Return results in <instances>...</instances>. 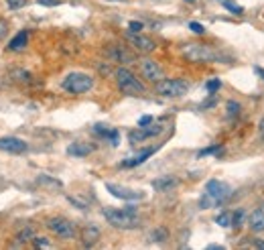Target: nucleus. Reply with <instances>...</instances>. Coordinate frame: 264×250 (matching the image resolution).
Masks as SVG:
<instances>
[{"mask_svg": "<svg viewBox=\"0 0 264 250\" xmlns=\"http://www.w3.org/2000/svg\"><path fill=\"white\" fill-rule=\"evenodd\" d=\"M7 5H9L11 11H19V9H23L27 5V0H7Z\"/></svg>", "mask_w": 264, "mask_h": 250, "instance_id": "32", "label": "nucleus"}, {"mask_svg": "<svg viewBox=\"0 0 264 250\" xmlns=\"http://www.w3.org/2000/svg\"><path fill=\"white\" fill-rule=\"evenodd\" d=\"M207 248H209V250H222V248H224V246H219V244H209V246H207Z\"/></svg>", "mask_w": 264, "mask_h": 250, "instance_id": "39", "label": "nucleus"}, {"mask_svg": "<svg viewBox=\"0 0 264 250\" xmlns=\"http://www.w3.org/2000/svg\"><path fill=\"white\" fill-rule=\"evenodd\" d=\"M27 45H29V33H27V31H21V33H17V35L11 39L9 49H11V51H23Z\"/></svg>", "mask_w": 264, "mask_h": 250, "instance_id": "17", "label": "nucleus"}, {"mask_svg": "<svg viewBox=\"0 0 264 250\" xmlns=\"http://www.w3.org/2000/svg\"><path fill=\"white\" fill-rule=\"evenodd\" d=\"M175 185H177V179L171 177V175H165V177H159V179L153 181V189H157V191H169Z\"/></svg>", "mask_w": 264, "mask_h": 250, "instance_id": "20", "label": "nucleus"}, {"mask_svg": "<svg viewBox=\"0 0 264 250\" xmlns=\"http://www.w3.org/2000/svg\"><path fill=\"white\" fill-rule=\"evenodd\" d=\"M238 114H240V104H238L236 100H230V102H228V116H230V118H236Z\"/></svg>", "mask_w": 264, "mask_h": 250, "instance_id": "25", "label": "nucleus"}, {"mask_svg": "<svg viewBox=\"0 0 264 250\" xmlns=\"http://www.w3.org/2000/svg\"><path fill=\"white\" fill-rule=\"evenodd\" d=\"M149 238H151V242H165L169 238V232H167V228H155Z\"/></svg>", "mask_w": 264, "mask_h": 250, "instance_id": "23", "label": "nucleus"}, {"mask_svg": "<svg viewBox=\"0 0 264 250\" xmlns=\"http://www.w3.org/2000/svg\"><path fill=\"white\" fill-rule=\"evenodd\" d=\"M106 55H108L112 61L122 63V65H128V63L135 61V53L128 51V47H124V45H112V47H108V49H106Z\"/></svg>", "mask_w": 264, "mask_h": 250, "instance_id": "10", "label": "nucleus"}, {"mask_svg": "<svg viewBox=\"0 0 264 250\" xmlns=\"http://www.w3.org/2000/svg\"><path fill=\"white\" fill-rule=\"evenodd\" d=\"M189 29H191L193 33H197V35H203V33H205V27H203L201 23H197V21H191V23H189Z\"/></svg>", "mask_w": 264, "mask_h": 250, "instance_id": "33", "label": "nucleus"}, {"mask_svg": "<svg viewBox=\"0 0 264 250\" xmlns=\"http://www.w3.org/2000/svg\"><path fill=\"white\" fill-rule=\"evenodd\" d=\"M7 29H9L7 21H3V19H0V39H3V37L7 35Z\"/></svg>", "mask_w": 264, "mask_h": 250, "instance_id": "36", "label": "nucleus"}, {"mask_svg": "<svg viewBox=\"0 0 264 250\" xmlns=\"http://www.w3.org/2000/svg\"><path fill=\"white\" fill-rule=\"evenodd\" d=\"M106 189L110 195L118 197V199H124V201H139L145 197L143 191H137V189H130V187H122V185H116V183H106Z\"/></svg>", "mask_w": 264, "mask_h": 250, "instance_id": "8", "label": "nucleus"}, {"mask_svg": "<svg viewBox=\"0 0 264 250\" xmlns=\"http://www.w3.org/2000/svg\"><path fill=\"white\" fill-rule=\"evenodd\" d=\"M0 151L13 153V155H21V153L27 151V143L17 139V137H3V139H0Z\"/></svg>", "mask_w": 264, "mask_h": 250, "instance_id": "13", "label": "nucleus"}, {"mask_svg": "<svg viewBox=\"0 0 264 250\" xmlns=\"http://www.w3.org/2000/svg\"><path fill=\"white\" fill-rule=\"evenodd\" d=\"M106 222L114 228H120V230H132L137 228L141 222H139V216L132 214L128 210H114V207H104L102 210Z\"/></svg>", "mask_w": 264, "mask_h": 250, "instance_id": "2", "label": "nucleus"}, {"mask_svg": "<svg viewBox=\"0 0 264 250\" xmlns=\"http://www.w3.org/2000/svg\"><path fill=\"white\" fill-rule=\"evenodd\" d=\"M232 195V187L219 179H211L205 183V193L199 199V207L201 210H209V207H217L222 203H226Z\"/></svg>", "mask_w": 264, "mask_h": 250, "instance_id": "1", "label": "nucleus"}, {"mask_svg": "<svg viewBox=\"0 0 264 250\" xmlns=\"http://www.w3.org/2000/svg\"><path fill=\"white\" fill-rule=\"evenodd\" d=\"M256 73H260V75L264 77V69H262V67H256Z\"/></svg>", "mask_w": 264, "mask_h": 250, "instance_id": "41", "label": "nucleus"}, {"mask_svg": "<svg viewBox=\"0 0 264 250\" xmlns=\"http://www.w3.org/2000/svg\"><path fill=\"white\" fill-rule=\"evenodd\" d=\"M219 3H222V5H224V9H226V11H230L232 15H236V17H242V15H244V9H242L240 5H236L234 0H219Z\"/></svg>", "mask_w": 264, "mask_h": 250, "instance_id": "22", "label": "nucleus"}, {"mask_svg": "<svg viewBox=\"0 0 264 250\" xmlns=\"http://www.w3.org/2000/svg\"><path fill=\"white\" fill-rule=\"evenodd\" d=\"M92 153H94V145H90V143H73V145L67 147V155L69 157L81 159V157H87Z\"/></svg>", "mask_w": 264, "mask_h": 250, "instance_id": "14", "label": "nucleus"}, {"mask_svg": "<svg viewBox=\"0 0 264 250\" xmlns=\"http://www.w3.org/2000/svg\"><path fill=\"white\" fill-rule=\"evenodd\" d=\"M33 244H35V248H51V242L45 240L43 236H33Z\"/></svg>", "mask_w": 264, "mask_h": 250, "instance_id": "30", "label": "nucleus"}, {"mask_svg": "<svg viewBox=\"0 0 264 250\" xmlns=\"http://www.w3.org/2000/svg\"><path fill=\"white\" fill-rule=\"evenodd\" d=\"M254 246H256V248H264V242H262V240H256Z\"/></svg>", "mask_w": 264, "mask_h": 250, "instance_id": "40", "label": "nucleus"}, {"mask_svg": "<svg viewBox=\"0 0 264 250\" xmlns=\"http://www.w3.org/2000/svg\"><path fill=\"white\" fill-rule=\"evenodd\" d=\"M47 228L51 234H55L57 238L61 240H73L77 230H75V224L69 222L67 218H61V216H55V218H49L47 220Z\"/></svg>", "mask_w": 264, "mask_h": 250, "instance_id": "7", "label": "nucleus"}, {"mask_svg": "<svg viewBox=\"0 0 264 250\" xmlns=\"http://www.w3.org/2000/svg\"><path fill=\"white\" fill-rule=\"evenodd\" d=\"M219 88H222V81H219V79H209V81L205 84V90H207V94H211V96H213Z\"/></svg>", "mask_w": 264, "mask_h": 250, "instance_id": "26", "label": "nucleus"}, {"mask_svg": "<svg viewBox=\"0 0 264 250\" xmlns=\"http://www.w3.org/2000/svg\"><path fill=\"white\" fill-rule=\"evenodd\" d=\"M128 41H130L132 47L139 49L141 53H151V51H155V47H157V43H155L153 39H149V37H145V35H141V33H128Z\"/></svg>", "mask_w": 264, "mask_h": 250, "instance_id": "12", "label": "nucleus"}, {"mask_svg": "<svg viewBox=\"0 0 264 250\" xmlns=\"http://www.w3.org/2000/svg\"><path fill=\"white\" fill-rule=\"evenodd\" d=\"M153 122V116H143L141 120H139V127L143 129V127H149V124Z\"/></svg>", "mask_w": 264, "mask_h": 250, "instance_id": "35", "label": "nucleus"}, {"mask_svg": "<svg viewBox=\"0 0 264 250\" xmlns=\"http://www.w3.org/2000/svg\"><path fill=\"white\" fill-rule=\"evenodd\" d=\"M258 131H260V137L264 139V118L260 120V124H258Z\"/></svg>", "mask_w": 264, "mask_h": 250, "instance_id": "38", "label": "nucleus"}, {"mask_svg": "<svg viewBox=\"0 0 264 250\" xmlns=\"http://www.w3.org/2000/svg\"><path fill=\"white\" fill-rule=\"evenodd\" d=\"M215 222H217V226H222V228H230V226H232V214H230V212H222V214L215 218Z\"/></svg>", "mask_w": 264, "mask_h": 250, "instance_id": "24", "label": "nucleus"}, {"mask_svg": "<svg viewBox=\"0 0 264 250\" xmlns=\"http://www.w3.org/2000/svg\"><path fill=\"white\" fill-rule=\"evenodd\" d=\"M161 131H163V127L161 124H149V127H139V131H132L130 135H128V139H130V143L132 145H137V143H143V141H147V139H153V137H157V135H161Z\"/></svg>", "mask_w": 264, "mask_h": 250, "instance_id": "9", "label": "nucleus"}, {"mask_svg": "<svg viewBox=\"0 0 264 250\" xmlns=\"http://www.w3.org/2000/svg\"><path fill=\"white\" fill-rule=\"evenodd\" d=\"M94 88V77L87 75V73H81V71H73L69 73L65 79H63V90L69 92V94H85Z\"/></svg>", "mask_w": 264, "mask_h": 250, "instance_id": "5", "label": "nucleus"}, {"mask_svg": "<svg viewBox=\"0 0 264 250\" xmlns=\"http://www.w3.org/2000/svg\"><path fill=\"white\" fill-rule=\"evenodd\" d=\"M183 57L187 61H195V63H209V61H222V55L201 43H191L183 47Z\"/></svg>", "mask_w": 264, "mask_h": 250, "instance_id": "4", "label": "nucleus"}, {"mask_svg": "<svg viewBox=\"0 0 264 250\" xmlns=\"http://www.w3.org/2000/svg\"><path fill=\"white\" fill-rule=\"evenodd\" d=\"M37 3L43 5V7H59L61 0H37Z\"/></svg>", "mask_w": 264, "mask_h": 250, "instance_id": "34", "label": "nucleus"}, {"mask_svg": "<svg viewBox=\"0 0 264 250\" xmlns=\"http://www.w3.org/2000/svg\"><path fill=\"white\" fill-rule=\"evenodd\" d=\"M39 183H43V185H51V187H61V181H57V179H51V177H47V175H41L39 179H37Z\"/></svg>", "mask_w": 264, "mask_h": 250, "instance_id": "28", "label": "nucleus"}, {"mask_svg": "<svg viewBox=\"0 0 264 250\" xmlns=\"http://www.w3.org/2000/svg\"><path fill=\"white\" fill-rule=\"evenodd\" d=\"M217 153H222V147H219V145H215V147H207V149L199 151V153H197V157L201 159V157H207V155H217Z\"/></svg>", "mask_w": 264, "mask_h": 250, "instance_id": "27", "label": "nucleus"}, {"mask_svg": "<svg viewBox=\"0 0 264 250\" xmlns=\"http://www.w3.org/2000/svg\"><path fill=\"white\" fill-rule=\"evenodd\" d=\"M116 84H118L120 92L126 94V96H141V94H145V84L132 71H128L126 67H118L116 69Z\"/></svg>", "mask_w": 264, "mask_h": 250, "instance_id": "3", "label": "nucleus"}, {"mask_svg": "<svg viewBox=\"0 0 264 250\" xmlns=\"http://www.w3.org/2000/svg\"><path fill=\"white\" fill-rule=\"evenodd\" d=\"M98 240H100V230L96 226H85L81 230V242H83V246H94Z\"/></svg>", "mask_w": 264, "mask_h": 250, "instance_id": "16", "label": "nucleus"}, {"mask_svg": "<svg viewBox=\"0 0 264 250\" xmlns=\"http://www.w3.org/2000/svg\"><path fill=\"white\" fill-rule=\"evenodd\" d=\"M141 71H143V75H145V79H149V81H153V84H157L159 79H163V69H161V65L155 61V59H143L141 61Z\"/></svg>", "mask_w": 264, "mask_h": 250, "instance_id": "11", "label": "nucleus"}, {"mask_svg": "<svg viewBox=\"0 0 264 250\" xmlns=\"http://www.w3.org/2000/svg\"><path fill=\"white\" fill-rule=\"evenodd\" d=\"M248 226L252 232H264V212L262 210L252 212L248 218Z\"/></svg>", "mask_w": 264, "mask_h": 250, "instance_id": "18", "label": "nucleus"}, {"mask_svg": "<svg viewBox=\"0 0 264 250\" xmlns=\"http://www.w3.org/2000/svg\"><path fill=\"white\" fill-rule=\"evenodd\" d=\"M143 29H145V25H143L141 21H130V23H128V31H130V33H141Z\"/></svg>", "mask_w": 264, "mask_h": 250, "instance_id": "31", "label": "nucleus"}, {"mask_svg": "<svg viewBox=\"0 0 264 250\" xmlns=\"http://www.w3.org/2000/svg\"><path fill=\"white\" fill-rule=\"evenodd\" d=\"M33 236H35L33 228H31V226H27V228H23V230H19V232H17V242H19V244H27V242H31V240H33Z\"/></svg>", "mask_w": 264, "mask_h": 250, "instance_id": "21", "label": "nucleus"}, {"mask_svg": "<svg viewBox=\"0 0 264 250\" xmlns=\"http://www.w3.org/2000/svg\"><path fill=\"white\" fill-rule=\"evenodd\" d=\"M155 92L163 98H181L189 92V84L185 79H159L155 84Z\"/></svg>", "mask_w": 264, "mask_h": 250, "instance_id": "6", "label": "nucleus"}, {"mask_svg": "<svg viewBox=\"0 0 264 250\" xmlns=\"http://www.w3.org/2000/svg\"><path fill=\"white\" fill-rule=\"evenodd\" d=\"M94 133L96 135H100V137H104V139H108L114 147L118 145V141H120V135H118V131H112V129H106V127H102V124H96L94 127Z\"/></svg>", "mask_w": 264, "mask_h": 250, "instance_id": "19", "label": "nucleus"}, {"mask_svg": "<svg viewBox=\"0 0 264 250\" xmlns=\"http://www.w3.org/2000/svg\"><path fill=\"white\" fill-rule=\"evenodd\" d=\"M242 222H244V212H242V210L234 212V214H232V226H234V228H240Z\"/></svg>", "mask_w": 264, "mask_h": 250, "instance_id": "29", "label": "nucleus"}, {"mask_svg": "<svg viewBox=\"0 0 264 250\" xmlns=\"http://www.w3.org/2000/svg\"><path fill=\"white\" fill-rule=\"evenodd\" d=\"M69 201H71V203H75V205H77V207H81V210H85V207H87V205H85V201H79V199H75V197H69Z\"/></svg>", "mask_w": 264, "mask_h": 250, "instance_id": "37", "label": "nucleus"}, {"mask_svg": "<svg viewBox=\"0 0 264 250\" xmlns=\"http://www.w3.org/2000/svg\"><path fill=\"white\" fill-rule=\"evenodd\" d=\"M155 153H157V147H151V149L139 153L135 159H126V161H122V167H139V165H143V163H145L151 155H155Z\"/></svg>", "mask_w": 264, "mask_h": 250, "instance_id": "15", "label": "nucleus"}]
</instances>
